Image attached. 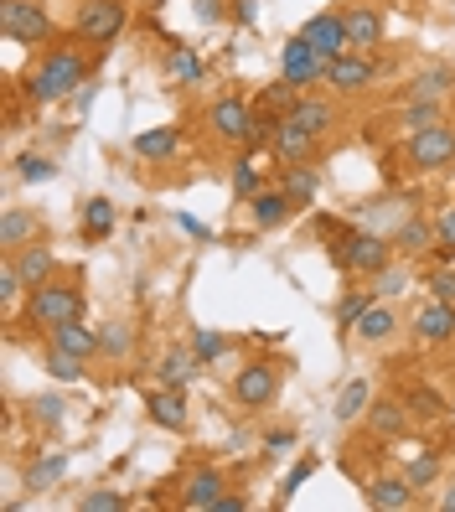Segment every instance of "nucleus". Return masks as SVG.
Returning <instances> with one entry per match:
<instances>
[{
	"instance_id": "1",
	"label": "nucleus",
	"mask_w": 455,
	"mask_h": 512,
	"mask_svg": "<svg viewBox=\"0 0 455 512\" xmlns=\"http://www.w3.org/2000/svg\"><path fill=\"white\" fill-rule=\"evenodd\" d=\"M326 233V254L337 269L347 275H383L393 264V238H378V233H362V228H347V223H321Z\"/></svg>"
},
{
	"instance_id": "2",
	"label": "nucleus",
	"mask_w": 455,
	"mask_h": 512,
	"mask_svg": "<svg viewBox=\"0 0 455 512\" xmlns=\"http://www.w3.org/2000/svg\"><path fill=\"white\" fill-rule=\"evenodd\" d=\"M83 78H88L83 42H78V47H52V52H42V63H37L32 73H26V99H32V104L73 99Z\"/></svg>"
},
{
	"instance_id": "3",
	"label": "nucleus",
	"mask_w": 455,
	"mask_h": 512,
	"mask_svg": "<svg viewBox=\"0 0 455 512\" xmlns=\"http://www.w3.org/2000/svg\"><path fill=\"white\" fill-rule=\"evenodd\" d=\"M130 26V6L125 0H83L73 16V37L83 47H114Z\"/></svg>"
},
{
	"instance_id": "4",
	"label": "nucleus",
	"mask_w": 455,
	"mask_h": 512,
	"mask_svg": "<svg viewBox=\"0 0 455 512\" xmlns=\"http://www.w3.org/2000/svg\"><path fill=\"white\" fill-rule=\"evenodd\" d=\"M83 311H88V300H83L78 285H57V280H47V285H37L32 295H26V321L42 326V331L63 326V321H83Z\"/></svg>"
},
{
	"instance_id": "5",
	"label": "nucleus",
	"mask_w": 455,
	"mask_h": 512,
	"mask_svg": "<svg viewBox=\"0 0 455 512\" xmlns=\"http://www.w3.org/2000/svg\"><path fill=\"white\" fill-rule=\"evenodd\" d=\"M207 130L218 135L223 145H254V135H259L254 99H238V94L212 99V109H207Z\"/></svg>"
},
{
	"instance_id": "6",
	"label": "nucleus",
	"mask_w": 455,
	"mask_h": 512,
	"mask_svg": "<svg viewBox=\"0 0 455 512\" xmlns=\"http://www.w3.org/2000/svg\"><path fill=\"white\" fill-rule=\"evenodd\" d=\"M280 363H269V357H254L233 373V404L238 409H269L280 399Z\"/></svg>"
},
{
	"instance_id": "7",
	"label": "nucleus",
	"mask_w": 455,
	"mask_h": 512,
	"mask_svg": "<svg viewBox=\"0 0 455 512\" xmlns=\"http://www.w3.org/2000/svg\"><path fill=\"white\" fill-rule=\"evenodd\" d=\"M0 37L21 47H42L52 37V21L37 0H0Z\"/></svg>"
},
{
	"instance_id": "8",
	"label": "nucleus",
	"mask_w": 455,
	"mask_h": 512,
	"mask_svg": "<svg viewBox=\"0 0 455 512\" xmlns=\"http://www.w3.org/2000/svg\"><path fill=\"white\" fill-rule=\"evenodd\" d=\"M404 161L414 171H445L455 166V130L450 125H430V130H414L404 145Z\"/></svg>"
},
{
	"instance_id": "9",
	"label": "nucleus",
	"mask_w": 455,
	"mask_h": 512,
	"mask_svg": "<svg viewBox=\"0 0 455 512\" xmlns=\"http://www.w3.org/2000/svg\"><path fill=\"white\" fill-rule=\"evenodd\" d=\"M378 63L368 52H342V57H331L326 63V88L331 94H362V88H373L378 83Z\"/></svg>"
},
{
	"instance_id": "10",
	"label": "nucleus",
	"mask_w": 455,
	"mask_h": 512,
	"mask_svg": "<svg viewBox=\"0 0 455 512\" xmlns=\"http://www.w3.org/2000/svg\"><path fill=\"white\" fill-rule=\"evenodd\" d=\"M280 78H285V83H295L300 94H306L311 83H321V78H326V57H321L306 37L295 32V37L285 42V52H280Z\"/></svg>"
},
{
	"instance_id": "11",
	"label": "nucleus",
	"mask_w": 455,
	"mask_h": 512,
	"mask_svg": "<svg viewBox=\"0 0 455 512\" xmlns=\"http://www.w3.org/2000/svg\"><path fill=\"white\" fill-rule=\"evenodd\" d=\"M300 37H306L321 57H326V63H331V57H342L352 42H347V11H316L306 26H300Z\"/></svg>"
},
{
	"instance_id": "12",
	"label": "nucleus",
	"mask_w": 455,
	"mask_h": 512,
	"mask_svg": "<svg viewBox=\"0 0 455 512\" xmlns=\"http://www.w3.org/2000/svg\"><path fill=\"white\" fill-rule=\"evenodd\" d=\"M295 207H300V202H295L285 187H259V192L249 197L254 228H264V233H269V228H285V223L295 218Z\"/></svg>"
},
{
	"instance_id": "13",
	"label": "nucleus",
	"mask_w": 455,
	"mask_h": 512,
	"mask_svg": "<svg viewBox=\"0 0 455 512\" xmlns=\"http://www.w3.org/2000/svg\"><path fill=\"white\" fill-rule=\"evenodd\" d=\"M409 425H414V414H409L404 394H399V399H373V404H368V430H373L378 440H404Z\"/></svg>"
},
{
	"instance_id": "14",
	"label": "nucleus",
	"mask_w": 455,
	"mask_h": 512,
	"mask_svg": "<svg viewBox=\"0 0 455 512\" xmlns=\"http://www.w3.org/2000/svg\"><path fill=\"white\" fill-rule=\"evenodd\" d=\"M316 135L311 130H300L295 125V119H280V125H275V135H269V150H275V161L280 166H290V161H311L316 156Z\"/></svg>"
},
{
	"instance_id": "15",
	"label": "nucleus",
	"mask_w": 455,
	"mask_h": 512,
	"mask_svg": "<svg viewBox=\"0 0 455 512\" xmlns=\"http://www.w3.org/2000/svg\"><path fill=\"white\" fill-rule=\"evenodd\" d=\"M37 238H42V218L37 213H26V207H6V213H0V249L6 254L37 244Z\"/></svg>"
},
{
	"instance_id": "16",
	"label": "nucleus",
	"mask_w": 455,
	"mask_h": 512,
	"mask_svg": "<svg viewBox=\"0 0 455 512\" xmlns=\"http://www.w3.org/2000/svg\"><path fill=\"white\" fill-rule=\"evenodd\" d=\"M223 492H228L223 471H212V466H207V471H192L187 487H181V507H187V512H212Z\"/></svg>"
},
{
	"instance_id": "17",
	"label": "nucleus",
	"mask_w": 455,
	"mask_h": 512,
	"mask_svg": "<svg viewBox=\"0 0 455 512\" xmlns=\"http://www.w3.org/2000/svg\"><path fill=\"white\" fill-rule=\"evenodd\" d=\"M414 337L419 342H450L455 337V300H435L430 295V306L414 316Z\"/></svg>"
},
{
	"instance_id": "18",
	"label": "nucleus",
	"mask_w": 455,
	"mask_h": 512,
	"mask_svg": "<svg viewBox=\"0 0 455 512\" xmlns=\"http://www.w3.org/2000/svg\"><path fill=\"white\" fill-rule=\"evenodd\" d=\"M295 104H300V88L285 83V78H275L269 88H259V94H254V114L264 119V125H280V119H290Z\"/></svg>"
},
{
	"instance_id": "19",
	"label": "nucleus",
	"mask_w": 455,
	"mask_h": 512,
	"mask_svg": "<svg viewBox=\"0 0 455 512\" xmlns=\"http://www.w3.org/2000/svg\"><path fill=\"white\" fill-rule=\"evenodd\" d=\"M290 119L300 130H311L316 140H326L331 130H337V104L331 99H316V94H300V104L290 109Z\"/></svg>"
},
{
	"instance_id": "20",
	"label": "nucleus",
	"mask_w": 455,
	"mask_h": 512,
	"mask_svg": "<svg viewBox=\"0 0 455 512\" xmlns=\"http://www.w3.org/2000/svg\"><path fill=\"white\" fill-rule=\"evenodd\" d=\"M11 264H16V275L26 280V290H37V285H47V280L57 275V259H52L47 244H26V249H16Z\"/></svg>"
},
{
	"instance_id": "21",
	"label": "nucleus",
	"mask_w": 455,
	"mask_h": 512,
	"mask_svg": "<svg viewBox=\"0 0 455 512\" xmlns=\"http://www.w3.org/2000/svg\"><path fill=\"white\" fill-rule=\"evenodd\" d=\"M368 507H383V512H404V507H414V487H409V476H378V481H368Z\"/></svg>"
},
{
	"instance_id": "22",
	"label": "nucleus",
	"mask_w": 455,
	"mask_h": 512,
	"mask_svg": "<svg viewBox=\"0 0 455 512\" xmlns=\"http://www.w3.org/2000/svg\"><path fill=\"white\" fill-rule=\"evenodd\" d=\"M150 425H161V430H187V399H181V388H156L150 394Z\"/></svg>"
},
{
	"instance_id": "23",
	"label": "nucleus",
	"mask_w": 455,
	"mask_h": 512,
	"mask_svg": "<svg viewBox=\"0 0 455 512\" xmlns=\"http://www.w3.org/2000/svg\"><path fill=\"white\" fill-rule=\"evenodd\" d=\"M47 347H63V352H78V357H94L99 352V326H83V321H63L47 331Z\"/></svg>"
},
{
	"instance_id": "24",
	"label": "nucleus",
	"mask_w": 455,
	"mask_h": 512,
	"mask_svg": "<svg viewBox=\"0 0 455 512\" xmlns=\"http://www.w3.org/2000/svg\"><path fill=\"white\" fill-rule=\"evenodd\" d=\"M280 187H285L300 207H311V202L321 197V176H316L311 161H290V166H280Z\"/></svg>"
},
{
	"instance_id": "25",
	"label": "nucleus",
	"mask_w": 455,
	"mask_h": 512,
	"mask_svg": "<svg viewBox=\"0 0 455 512\" xmlns=\"http://www.w3.org/2000/svg\"><path fill=\"white\" fill-rule=\"evenodd\" d=\"M352 331H357V337H362V342H388V337H393V331H399V316H393V311L383 306V300H373V306H368V311H362V321H357Z\"/></svg>"
},
{
	"instance_id": "26",
	"label": "nucleus",
	"mask_w": 455,
	"mask_h": 512,
	"mask_svg": "<svg viewBox=\"0 0 455 512\" xmlns=\"http://www.w3.org/2000/svg\"><path fill=\"white\" fill-rule=\"evenodd\" d=\"M378 37H383V21H378V11H368V6H352L347 11V42L352 47H378Z\"/></svg>"
},
{
	"instance_id": "27",
	"label": "nucleus",
	"mask_w": 455,
	"mask_h": 512,
	"mask_svg": "<svg viewBox=\"0 0 455 512\" xmlns=\"http://www.w3.org/2000/svg\"><path fill=\"white\" fill-rule=\"evenodd\" d=\"M130 352H135V326H125V321L99 326V357H109V363H125Z\"/></svg>"
},
{
	"instance_id": "28",
	"label": "nucleus",
	"mask_w": 455,
	"mask_h": 512,
	"mask_svg": "<svg viewBox=\"0 0 455 512\" xmlns=\"http://www.w3.org/2000/svg\"><path fill=\"white\" fill-rule=\"evenodd\" d=\"M176 145H181V135H176L171 125H161V130L135 135V156H145V161H171V156H176Z\"/></svg>"
},
{
	"instance_id": "29",
	"label": "nucleus",
	"mask_w": 455,
	"mask_h": 512,
	"mask_svg": "<svg viewBox=\"0 0 455 512\" xmlns=\"http://www.w3.org/2000/svg\"><path fill=\"white\" fill-rule=\"evenodd\" d=\"M197 352L192 347H176V352H166V363H161V383L166 388H187L192 378H197Z\"/></svg>"
},
{
	"instance_id": "30",
	"label": "nucleus",
	"mask_w": 455,
	"mask_h": 512,
	"mask_svg": "<svg viewBox=\"0 0 455 512\" xmlns=\"http://www.w3.org/2000/svg\"><path fill=\"white\" fill-rule=\"evenodd\" d=\"M393 249L399 254H424V249H435V223H424V218H409L399 233H393Z\"/></svg>"
},
{
	"instance_id": "31",
	"label": "nucleus",
	"mask_w": 455,
	"mask_h": 512,
	"mask_svg": "<svg viewBox=\"0 0 455 512\" xmlns=\"http://www.w3.org/2000/svg\"><path fill=\"white\" fill-rule=\"evenodd\" d=\"M368 404H373V388H368V378H352V383L342 388V399H337V409H331V414H337L342 425H352L357 414H368Z\"/></svg>"
},
{
	"instance_id": "32",
	"label": "nucleus",
	"mask_w": 455,
	"mask_h": 512,
	"mask_svg": "<svg viewBox=\"0 0 455 512\" xmlns=\"http://www.w3.org/2000/svg\"><path fill=\"white\" fill-rule=\"evenodd\" d=\"M399 119H404V130L414 135V130H430V125H440L445 109H440V99H404Z\"/></svg>"
},
{
	"instance_id": "33",
	"label": "nucleus",
	"mask_w": 455,
	"mask_h": 512,
	"mask_svg": "<svg viewBox=\"0 0 455 512\" xmlns=\"http://www.w3.org/2000/svg\"><path fill=\"white\" fill-rule=\"evenodd\" d=\"M63 471H68V456H63V450H52V456L32 461V471H26V487L47 492V487H57V481H63Z\"/></svg>"
},
{
	"instance_id": "34",
	"label": "nucleus",
	"mask_w": 455,
	"mask_h": 512,
	"mask_svg": "<svg viewBox=\"0 0 455 512\" xmlns=\"http://www.w3.org/2000/svg\"><path fill=\"white\" fill-rule=\"evenodd\" d=\"M404 404H409L414 419H445V409H450L435 388H424V383H409V388H404Z\"/></svg>"
},
{
	"instance_id": "35",
	"label": "nucleus",
	"mask_w": 455,
	"mask_h": 512,
	"mask_svg": "<svg viewBox=\"0 0 455 512\" xmlns=\"http://www.w3.org/2000/svg\"><path fill=\"white\" fill-rule=\"evenodd\" d=\"M83 233L88 238H109L114 233V202L109 197H88L83 202Z\"/></svg>"
},
{
	"instance_id": "36",
	"label": "nucleus",
	"mask_w": 455,
	"mask_h": 512,
	"mask_svg": "<svg viewBox=\"0 0 455 512\" xmlns=\"http://www.w3.org/2000/svg\"><path fill=\"white\" fill-rule=\"evenodd\" d=\"M445 88H455V68H424L419 78H409V99H440Z\"/></svg>"
},
{
	"instance_id": "37",
	"label": "nucleus",
	"mask_w": 455,
	"mask_h": 512,
	"mask_svg": "<svg viewBox=\"0 0 455 512\" xmlns=\"http://www.w3.org/2000/svg\"><path fill=\"white\" fill-rule=\"evenodd\" d=\"M166 73H171V83H202L207 78V63H202L197 52H187V47H171Z\"/></svg>"
},
{
	"instance_id": "38",
	"label": "nucleus",
	"mask_w": 455,
	"mask_h": 512,
	"mask_svg": "<svg viewBox=\"0 0 455 512\" xmlns=\"http://www.w3.org/2000/svg\"><path fill=\"white\" fill-rule=\"evenodd\" d=\"M192 352H197V363H202V368H212V363H223V357H228V337H218V331L197 326V331H192Z\"/></svg>"
},
{
	"instance_id": "39",
	"label": "nucleus",
	"mask_w": 455,
	"mask_h": 512,
	"mask_svg": "<svg viewBox=\"0 0 455 512\" xmlns=\"http://www.w3.org/2000/svg\"><path fill=\"white\" fill-rule=\"evenodd\" d=\"M83 363H88V357H78V352L47 347V373H52L57 383H78V378H83Z\"/></svg>"
},
{
	"instance_id": "40",
	"label": "nucleus",
	"mask_w": 455,
	"mask_h": 512,
	"mask_svg": "<svg viewBox=\"0 0 455 512\" xmlns=\"http://www.w3.org/2000/svg\"><path fill=\"white\" fill-rule=\"evenodd\" d=\"M435 254L440 259H455V202H445L435 213Z\"/></svg>"
},
{
	"instance_id": "41",
	"label": "nucleus",
	"mask_w": 455,
	"mask_h": 512,
	"mask_svg": "<svg viewBox=\"0 0 455 512\" xmlns=\"http://www.w3.org/2000/svg\"><path fill=\"white\" fill-rule=\"evenodd\" d=\"M404 476H409V487H414V492H424V487H430V481L440 476V456H435V450H419Z\"/></svg>"
},
{
	"instance_id": "42",
	"label": "nucleus",
	"mask_w": 455,
	"mask_h": 512,
	"mask_svg": "<svg viewBox=\"0 0 455 512\" xmlns=\"http://www.w3.org/2000/svg\"><path fill=\"white\" fill-rule=\"evenodd\" d=\"M125 507H130V497L125 492H109V487L78 497V512H125Z\"/></svg>"
},
{
	"instance_id": "43",
	"label": "nucleus",
	"mask_w": 455,
	"mask_h": 512,
	"mask_svg": "<svg viewBox=\"0 0 455 512\" xmlns=\"http://www.w3.org/2000/svg\"><path fill=\"white\" fill-rule=\"evenodd\" d=\"M373 300H378V290H352V295H342V306H337V321L352 331L357 321H362V311H368L373 306Z\"/></svg>"
},
{
	"instance_id": "44",
	"label": "nucleus",
	"mask_w": 455,
	"mask_h": 512,
	"mask_svg": "<svg viewBox=\"0 0 455 512\" xmlns=\"http://www.w3.org/2000/svg\"><path fill=\"white\" fill-rule=\"evenodd\" d=\"M259 192V171H254V161H233V197H254Z\"/></svg>"
},
{
	"instance_id": "45",
	"label": "nucleus",
	"mask_w": 455,
	"mask_h": 512,
	"mask_svg": "<svg viewBox=\"0 0 455 512\" xmlns=\"http://www.w3.org/2000/svg\"><path fill=\"white\" fill-rule=\"evenodd\" d=\"M192 11H197L202 26H218V21L233 16V0H192Z\"/></svg>"
},
{
	"instance_id": "46",
	"label": "nucleus",
	"mask_w": 455,
	"mask_h": 512,
	"mask_svg": "<svg viewBox=\"0 0 455 512\" xmlns=\"http://www.w3.org/2000/svg\"><path fill=\"white\" fill-rule=\"evenodd\" d=\"M16 171H21V182H52V171H57V166L32 150V156H21V166H16Z\"/></svg>"
},
{
	"instance_id": "47",
	"label": "nucleus",
	"mask_w": 455,
	"mask_h": 512,
	"mask_svg": "<svg viewBox=\"0 0 455 512\" xmlns=\"http://www.w3.org/2000/svg\"><path fill=\"white\" fill-rule=\"evenodd\" d=\"M311 476H316V456H306V461H295V471L285 476V502H290V497H295L300 487H306Z\"/></svg>"
},
{
	"instance_id": "48",
	"label": "nucleus",
	"mask_w": 455,
	"mask_h": 512,
	"mask_svg": "<svg viewBox=\"0 0 455 512\" xmlns=\"http://www.w3.org/2000/svg\"><path fill=\"white\" fill-rule=\"evenodd\" d=\"M21 290H26V280L16 275V264H6V269H0V300H6V306H16Z\"/></svg>"
},
{
	"instance_id": "49",
	"label": "nucleus",
	"mask_w": 455,
	"mask_h": 512,
	"mask_svg": "<svg viewBox=\"0 0 455 512\" xmlns=\"http://www.w3.org/2000/svg\"><path fill=\"white\" fill-rule=\"evenodd\" d=\"M373 280H378V295H399V290H404V269H393V264H388L383 275H373Z\"/></svg>"
},
{
	"instance_id": "50",
	"label": "nucleus",
	"mask_w": 455,
	"mask_h": 512,
	"mask_svg": "<svg viewBox=\"0 0 455 512\" xmlns=\"http://www.w3.org/2000/svg\"><path fill=\"white\" fill-rule=\"evenodd\" d=\"M264 450H269V456H290V450H295V430H275L264 440Z\"/></svg>"
},
{
	"instance_id": "51",
	"label": "nucleus",
	"mask_w": 455,
	"mask_h": 512,
	"mask_svg": "<svg viewBox=\"0 0 455 512\" xmlns=\"http://www.w3.org/2000/svg\"><path fill=\"white\" fill-rule=\"evenodd\" d=\"M37 419H42V425H57V419H63V399H37Z\"/></svg>"
},
{
	"instance_id": "52",
	"label": "nucleus",
	"mask_w": 455,
	"mask_h": 512,
	"mask_svg": "<svg viewBox=\"0 0 455 512\" xmlns=\"http://www.w3.org/2000/svg\"><path fill=\"white\" fill-rule=\"evenodd\" d=\"M430 295L435 300H455V275H450V269H440V275L430 280Z\"/></svg>"
},
{
	"instance_id": "53",
	"label": "nucleus",
	"mask_w": 455,
	"mask_h": 512,
	"mask_svg": "<svg viewBox=\"0 0 455 512\" xmlns=\"http://www.w3.org/2000/svg\"><path fill=\"white\" fill-rule=\"evenodd\" d=\"M254 16H259V0H233V21L254 26Z\"/></svg>"
},
{
	"instance_id": "54",
	"label": "nucleus",
	"mask_w": 455,
	"mask_h": 512,
	"mask_svg": "<svg viewBox=\"0 0 455 512\" xmlns=\"http://www.w3.org/2000/svg\"><path fill=\"white\" fill-rule=\"evenodd\" d=\"M181 228H187L192 238H202V244H207V238H212V228H207V223H197V218H187V213H181Z\"/></svg>"
},
{
	"instance_id": "55",
	"label": "nucleus",
	"mask_w": 455,
	"mask_h": 512,
	"mask_svg": "<svg viewBox=\"0 0 455 512\" xmlns=\"http://www.w3.org/2000/svg\"><path fill=\"white\" fill-rule=\"evenodd\" d=\"M244 507H249L244 497H233V492H223V497H218V507H212V512H244Z\"/></svg>"
},
{
	"instance_id": "56",
	"label": "nucleus",
	"mask_w": 455,
	"mask_h": 512,
	"mask_svg": "<svg viewBox=\"0 0 455 512\" xmlns=\"http://www.w3.org/2000/svg\"><path fill=\"white\" fill-rule=\"evenodd\" d=\"M440 512H455V487H450V492L440 497Z\"/></svg>"
}]
</instances>
